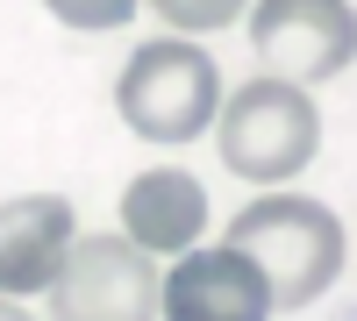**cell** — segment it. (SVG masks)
<instances>
[{"label":"cell","mask_w":357,"mask_h":321,"mask_svg":"<svg viewBox=\"0 0 357 321\" xmlns=\"http://www.w3.org/2000/svg\"><path fill=\"white\" fill-rule=\"evenodd\" d=\"M229 243L257 265L272 307H307L343 272V221L301 193H264L229 221Z\"/></svg>","instance_id":"1"},{"label":"cell","mask_w":357,"mask_h":321,"mask_svg":"<svg viewBox=\"0 0 357 321\" xmlns=\"http://www.w3.org/2000/svg\"><path fill=\"white\" fill-rule=\"evenodd\" d=\"M207 228V186L193 171H136L122 193V236L143 250H186Z\"/></svg>","instance_id":"8"},{"label":"cell","mask_w":357,"mask_h":321,"mask_svg":"<svg viewBox=\"0 0 357 321\" xmlns=\"http://www.w3.org/2000/svg\"><path fill=\"white\" fill-rule=\"evenodd\" d=\"M250 43H257L264 65H272V79L314 86V79H336L350 65L357 22H350L343 0H257Z\"/></svg>","instance_id":"5"},{"label":"cell","mask_w":357,"mask_h":321,"mask_svg":"<svg viewBox=\"0 0 357 321\" xmlns=\"http://www.w3.org/2000/svg\"><path fill=\"white\" fill-rule=\"evenodd\" d=\"M72 250V200L29 193L0 208V293H50Z\"/></svg>","instance_id":"7"},{"label":"cell","mask_w":357,"mask_h":321,"mask_svg":"<svg viewBox=\"0 0 357 321\" xmlns=\"http://www.w3.org/2000/svg\"><path fill=\"white\" fill-rule=\"evenodd\" d=\"M151 250L136 236H72L65 272L50 279V314L57 321H151L165 314L158 300Z\"/></svg>","instance_id":"4"},{"label":"cell","mask_w":357,"mask_h":321,"mask_svg":"<svg viewBox=\"0 0 357 321\" xmlns=\"http://www.w3.org/2000/svg\"><path fill=\"white\" fill-rule=\"evenodd\" d=\"M122 122L143 136V143H193L222 107V72L200 43H178V36H158L129 57L122 72Z\"/></svg>","instance_id":"3"},{"label":"cell","mask_w":357,"mask_h":321,"mask_svg":"<svg viewBox=\"0 0 357 321\" xmlns=\"http://www.w3.org/2000/svg\"><path fill=\"white\" fill-rule=\"evenodd\" d=\"M151 8L172 29H229L236 15H243V0H151Z\"/></svg>","instance_id":"10"},{"label":"cell","mask_w":357,"mask_h":321,"mask_svg":"<svg viewBox=\"0 0 357 321\" xmlns=\"http://www.w3.org/2000/svg\"><path fill=\"white\" fill-rule=\"evenodd\" d=\"M321 143V114L293 79H250L236 86L229 107H215V150L236 179H257V186H279L293 179Z\"/></svg>","instance_id":"2"},{"label":"cell","mask_w":357,"mask_h":321,"mask_svg":"<svg viewBox=\"0 0 357 321\" xmlns=\"http://www.w3.org/2000/svg\"><path fill=\"white\" fill-rule=\"evenodd\" d=\"M158 300H165L172 321H264V314H272V293H264L257 265L236 243L178 257L172 279L158 285Z\"/></svg>","instance_id":"6"},{"label":"cell","mask_w":357,"mask_h":321,"mask_svg":"<svg viewBox=\"0 0 357 321\" xmlns=\"http://www.w3.org/2000/svg\"><path fill=\"white\" fill-rule=\"evenodd\" d=\"M65 29H122L136 15V0H43Z\"/></svg>","instance_id":"9"}]
</instances>
